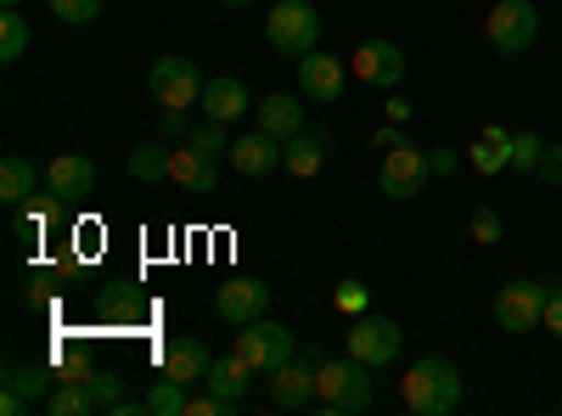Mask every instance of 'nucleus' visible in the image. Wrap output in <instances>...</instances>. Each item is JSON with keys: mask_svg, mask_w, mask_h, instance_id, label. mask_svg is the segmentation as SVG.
Here are the masks:
<instances>
[{"mask_svg": "<svg viewBox=\"0 0 562 416\" xmlns=\"http://www.w3.org/2000/svg\"><path fill=\"white\" fill-rule=\"evenodd\" d=\"M371 405V366L344 355V360H321L315 366V411L326 416H360Z\"/></svg>", "mask_w": 562, "mask_h": 416, "instance_id": "2", "label": "nucleus"}, {"mask_svg": "<svg viewBox=\"0 0 562 416\" xmlns=\"http://www.w3.org/2000/svg\"><path fill=\"white\" fill-rule=\"evenodd\" d=\"M23 411H34L18 389H0V416H23Z\"/></svg>", "mask_w": 562, "mask_h": 416, "instance_id": "40", "label": "nucleus"}, {"mask_svg": "<svg viewBox=\"0 0 562 416\" xmlns=\"http://www.w3.org/2000/svg\"><path fill=\"white\" fill-rule=\"evenodd\" d=\"M501 231H506V225H501L495 209H473V237H479V243H501Z\"/></svg>", "mask_w": 562, "mask_h": 416, "instance_id": "34", "label": "nucleus"}, {"mask_svg": "<svg viewBox=\"0 0 562 416\" xmlns=\"http://www.w3.org/2000/svg\"><path fill=\"white\" fill-rule=\"evenodd\" d=\"M169 180L186 198H214V187H220V153H203L192 142H180L175 164H169Z\"/></svg>", "mask_w": 562, "mask_h": 416, "instance_id": "12", "label": "nucleus"}, {"mask_svg": "<svg viewBox=\"0 0 562 416\" xmlns=\"http://www.w3.org/2000/svg\"><path fill=\"white\" fill-rule=\"evenodd\" d=\"M63 23H97L102 18V0H45Z\"/></svg>", "mask_w": 562, "mask_h": 416, "instance_id": "31", "label": "nucleus"}, {"mask_svg": "<svg viewBox=\"0 0 562 416\" xmlns=\"http://www.w3.org/2000/svg\"><path fill=\"white\" fill-rule=\"evenodd\" d=\"M186 142H192V147H203V153H231V142H225V124H220V119H209L203 130H192Z\"/></svg>", "mask_w": 562, "mask_h": 416, "instance_id": "33", "label": "nucleus"}, {"mask_svg": "<svg viewBox=\"0 0 562 416\" xmlns=\"http://www.w3.org/2000/svg\"><path fill=\"white\" fill-rule=\"evenodd\" d=\"M400 405L411 416H450L461 405V372H456L445 355L416 360L411 372L400 378Z\"/></svg>", "mask_w": 562, "mask_h": 416, "instance_id": "1", "label": "nucleus"}, {"mask_svg": "<svg viewBox=\"0 0 562 416\" xmlns=\"http://www.w3.org/2000/svg\"><path fill=\"white\" fill-rule=\"evenodd\" d=\"M270 405L276 411H304L315 405V360H288V366H276L270 372Z\"/></svg>", "mask_w": 562, "mask_h": 416, "instance_id": "14", "label": "nucleus"}, {"mask_svg": "<svg viewBox=\"0 0 562 416\" xmlns=\"http://www.w3.org/2000/svg\"><path fill=\"white\" fill-rule=\"evenodd\" d=\"M254 378H259V372H254V366H248L237 349H231V355H214V366H209V389L225 394V400H243Z\"/></svg>", "mask_w": 562, "mask_h": 416, "instance_id": "22", "label": "nucleus"}, {"mask_svg": "<svg viewBox=\"0 0 562 416\" xmlns=\"http://www.w3.org/2000/svg\"><path fill=\"white\" fill-rule=\"evenodd\" d=\"M34 187H40V175H34L29 158H7V164H0V198H7L12 209H23L34 198Z\"/></svg>", "mask_w": 562, "mask_h": 416, "instance_id": "24", "label": "nucleus"}, {"mask_svg": "<svg viewBox=\"0 0 562 416\" xmlns=\"http://www.w3.org/2000/svg\"><path fill=\"white\" fill-rule=\"evenodd\" d=\"M265 40H270V52L299 63L321 45V12L310 7V0H281V7L265 18Z\"/></svg>", "mask_w": 562, "mask_h": 416, "instance_id": "3", "label": "nucleus"}, {"mask_svg": "<svg viewBox=\"0 0 562 416\" xmlns=\"http://www.w3.org/2000/svg\"><path fill=\"white\" fill-rule=\"evenodd\" d=\"M45 187H52L63 203H79V198L97 192V164L79 158V153H63V158L45 164Z\"/></svg>", "mask_w": 562, "mask_h": 416, "instance_id": "15", "label": "nucleus"}, {"mask_svg": "<svg viewBox=\"0 0 562 416\" xmlns=\"http://www.w3.org/2000/svg\"><path fill=\"white\" fill-rule=\"evenodd\" d=\"M203 74H198V63H186V57H158L153 63V74H147V90H153V102L158 108H192V102H203Z\"/></svg>", "mask_w": 562, "mask_h": 416, "instance_id": "7", "label": "nucleus"}, {"mask_svg": "<svg viewBox=\"0 0 562 416\" xmlns=\"http://www.w3.org/2000/svg\"><path fill=\"white\" fill-rule=\"evenodd\" d=\"M186 405H192V400H186V383H175V378H158L153 394H147L153 416H186Z\"/></svg>", "mask_w": 562, "mask_h": 416, "instance_id": "28", "label": "nucleus"}, {"mask_svg": "<svg viewBox=\"0 0 562 416\" xmlns=\"http://www.w3.org/2000/svg\"><path fill=\"white\" fill-rule=\"evenodd\" d=\"M231 411H243V400H225V394H214V389L186 405V416H231Z\"/></svg>", "mask_w": 562, "mask_h": 416, "instance_id": "32", "label": "nucleus"}, {"mask_svg": "<svg viewBox=\"0 0 562 416\" xmlns=\"http://www.w3.org/2000/svg\"><path fill=\"white\" fill-rule=\"evenodd\" d=\"M299 90H304V102H321V108L344 102V63L315 45L310 57H299Z\"/></svg>", "mask_w": 562, "mask_h": 416, "instance_id": "13", "label": "nucleus"}, {"mask_svg": "<svg viewBox=\"0 0 562 416\" xmlns=\"http://www.w3.org/2000/svg\"><path fill=\"white\" fill-rule=\"evenodd\" d=\"M540 327L551 338H562V282H551V293H546V321H540Z\"/></svg>", "mask_w": 562, "mask_h": 416, "instance_id": "36", "label": "nucleus"}, {"mask_svg": "<svg viewBox=\"0 0 562 416\" xmlns=\"http://www.w3.org/2000/svg\"><path fill=\"white\" fill-rule=\"evenodd\" d=\"M467 164H473L479 175H506V169H512V130L484 124V130H479V142L467 147Z\"/></svg>", "mask_w": 562, "mask_h": 416, "instance_id": "19", "label": "nucleus"}, {"mask_svg": "<svg viewBox=\"0 0 562 416\" xmlns=\"http://www.w3.org/2000/svg\"><path fill=\"white\" fill-rule=\"evenodd\" d=\"M428 153H422L416 142H394V153H383V169H378V187H383V198H394V203H411L422 187H428Z\"/></svg>", "mask_w": 562, "mask_h": 416, "instance_id": "6", "label": "nucleus"}, {"mask_svg": "<svg viewBox=\"0 0 562 416\" xmlns=\"http://www.w3.org/2000/svg\"><path fill=\"white\" fill-rule=\"evenodd\" d=\"M546 293H551V282H506L495 293V327L501 333H535L546 321Z\"/></svg>", "mask_w": 562, "mask_h": 416, "instance_id": "8", "label": "nucleus"}, {"mask_svg": "<svg viewBox=\"0 0 562 416\" xmlns=\"http://www.w3.org/2000/svg\"><path fill=\"white\" fill-rule=\"evenodd\" d=\"M57 203H63L57 192H52V198H45V203H34V198H29V203L18 209V231H23V237H34V243H40V231H45V225H52V214H57Z\"/></svg>", "mask_w": 562, "mask_h": 416, "instance_id": "30", "label": "nucleus"}, {"mask_svg": "<svg viewBox=\"0 0 562 416\" xmlns=\"http://www.w3.org/2000/svg\"><path fill=\"white\" fill-rule=\"evenodd\" d=\"M45 411L52 416H90L97 411V394H90V383H57L52 400H45Z\"/></svg>", "mask_w": 562, "mask_h": 416, "instance_id": "26", "label": "nucleus"}, {"mask_svg": "<svg viewBox=\"0 0 562 416\" xmlns=\"http://www.w3.org/2000/svg\"><path fill=\"white\" fill-rule=\"evenodd\" d=\"M270 310V288L259 282V276H231V282L214 293V315L225 321V327H248V321H259Z\"/></svg>", "mask_w": 562, "mask_h": 416, "instance_id": "10", "label": "nucleus"}, {"mask_svg": "<svg viewBox=\"0 0 562 416\" xmlns=\"http://www.w3.org/2000/svg\"><path fill=\"white\" fill-rule=\"evenodd\" d=\"M220 7H254V0H220Z\"/></svg>", "mask_w": 562, "mask_h": 416, "instance_id": "42", "label": "nucleus"}, {"mask_svg": "<svg viewBox=\"0 0 562 416\" xmlns=\"http://www.w3.org/2000/svg\"><path fill=\"white\" fill-rule=\"evenodd\" d=\"M484 40H490L495 57H524L540 40V12L529 0H495L490 18H484Z\"/></svg>", "mask_w": 562, "mask_h": 416, "instance_id": "4", "label": "nucleus"}, {"mask_svg": "<svg viewBox=\"0 0 562 416\" xmlns=\"http://www.w3.org/2000/svg\"><path fill=\"white\" fill-rule=\"evenodd\" d=\"M400 349H405V333L394 327V321L355 315V327H349V355H355V360H366L371 372H378V366H394Z\"/></svg>", "mask_w": 562, "mask_h": 416, "instance_id": "9", "label": "nucleus"}, {"mask_svg": "<svg viewBox=\"0 0 562 416\" xmlns=\"http://www.w3.org/2000/svg\"><path fill=\"white\" fill-rule=\"evenodd\" d=\"M349 68H355V79H360V85L389 90V97H394L400 79H405V52H400L394 40H366L360 52H355V63H349Z\"/></svg>", "mask_w": 562, "mask_h": 416, "instance_id": "11", "label": "nucleus"}, {"mask_svg": "<svg viewBox=\"0 0 562 416\" xmlns=\"http://www.w3.org/2000/svg\"><path fill=\"white\" fill-rule=\"evenodd\" d=\"M158 135H164V142H186V135H192V130H186V113L180 108H164L158 113Z\"/></svg>", "mask_w": 562, "mask_h": 416, "instance_id": "35", "label": "nucleus"}, {"mask_svg": "<svg viewBox=\"0 0 562 416\" xmlns=\"http://www.w3.org/2000/svg\"><path fill=\"white\" fill-rule=\"evenodd\" d=\"M248 108H254V102H248V85H243V79L220 74V79H209V85H203V113H209V119H220V124H237Z\"/></svg>", "mask_w": 562, "mask_h": 416, "instance_id": "18", "label": "nucleus"}, {"mask_svg": "<svg viewBox=\"0 0 562 416\" xmlns=\"http://www.w3.org/2000/svg\"><path fill=\"white\" fill-rule=\"evenodd\" d=\"M428 169H434V175H456V169H461V153H456V147H434V153H428Z\"/></svg>", "mask_w": 562, "mask_h": 416, "instance_id": "39", "label": "nucleus"}, {"mask_svg": "<svg viewBox=\"0 0 562 416\" xmlns=\"http://www.w3.org/2000/svg\"><path fill=\"white\" fill-rule=\"evenodd\" d=\"M23 52H29V18L18 7H7L0 12V63H18Z\"/></svg>", "mask_w": 562, "mask_h": 416, "instance_id": "27", "label": "nucleus"}, {"mask_svg": "<svg viewBox=\"0 0 562 416\" xmlns=\"http://www.w3.org/2000/svg\"><path fill=\"white\" fill-rule=\"evenodd\" d=\"M209 366H214V355H209V344L203 338H175L169 349H164V378H175V383H209Z\"/></svg>", "mask_w": 562, "mask_h": 416, "instance_id": "16", "label": "nucleus"}, {"mask_svg": "<svg viewBox=\"0 0 562 416\" xmlns=\"http://www.w3.org/2000/svg\"><path fill=\"white\" fill-rule=\"evenodd\" d=\"M540 158H546V142H540L535 130H518V135H512V169H518V175H535Z\"/></svg>", "mask_w": 562, "mask_h": 416, "instance_id": "29", "label": "nucleus"}, {"mask_svg": "<svg viewBox=\"0 0 562 416\" xmlns=\"http://www.w3.org/2000/svg\"><path fill=\"white\" fill-rule=\"evenodd\" d=\"M237 355L254 366L259 378H270L276 366H288V360H293V333L281 327V321L259 315V321H248V327H237Z\"/></svg>", "mask_w": 562, "mask_h": 416, "instance_id": "5", "label": "nucleus"}, {"mask_svg": "<svg viewBox=\"0 0 562 416\" xmlns=\"http://www.w3.org/2000/svg\"><path fill=\"white\" fill-rule=\"evenodd\" d=\"M321 164H326V142H321L315 130H299V135L281 142V169H288V175L310 180V175H321Z\"/></svg>", "mask_w": 562, "mask_h": 416, "instance_id": "20", "label": "nucleus"}, {"mask_svg": "<svg viewBox=\"0 0 562 416\" xmlns=\"http://www.w3.org/2000/svg\"><path fill=\"white\" fill-rule=\"evenodd\" d=\"M169 164H175V147H164V142H147V147L130 153V175L135 180H169Z\"/></svg>", "mask_w": 562, "mask_h": 416, "instance_id": "25", "label": "nucleus"}, {"mask_svg": "<svg viewBox=\"0 0 562 416\" xmlns=\"http://www.w3.org/2000/svg\"><path fill=\"white\" fill-rule=\"evenodd\" d=\"M0 7H18V0H0Z\"/></svg>", "mask_w": 562, "mask_h": 416, "instance_id": "43", "label": "nucleus"}, {"mask_svg": "<svg viewBox=\"0 0 562 416\" xmlns=\"http://www.w3.org/2000/svg\"><path fill=\"white\" fill-rule=\"evenodd\" d=\"M338 310H344V315H366V288H360V282H344V288H338Z\"/></svg>", "mask_w": 562, "mask_h": 416, "instance_id": "37", "label": "nucleus"}, {"mask_svg": "<svg viewBox=\"0 0 562 416\" xmlns=\"http://www.w3.org/2000/svg\"><path fill=\"white\" fill-rule=\"evenodd\" d=\"M546 187H562V147H546V158H540V169H535Z\"/></svg>", "mask_w": 562, "mask_h": 416, "instance_id": "38", "label": "nucleus"}, {"mask_svg": "<svg viewBox=\"0 0 562 416\" xmlns=\"http://www.w3.org/2000/svg\"><path fill=\"white\" fill-rule=\"evenodd\" d=\"M259 130H270L276 142H288V135H299V130H304V102H299V97H288V90H276V97H265V102H259Z\"/></svg>", "mask_w": 562, "mask_h": 416, "instance_id": "21", "label": "nucleus"}, {"mask_svg": "<svg viewBox=\"0 0 562 416\" xmlns=\"http://www.w3.org/2000/svg\"><path fill=\"white\" fill-rule=\"evenodd\" d=\"M231 169L237 175H248V180H265V175H276L281 169V142L270 130H254V135H243L237 147H231Z\"/></svg>", "mask_w": 562, "mask_h": 416, "instance_id": "17", "label": "nucleus"}, {"mask_svg": "<svg viewBox=\"0 0 562 416\" xmlns=\"http://www.w3.org/2000/svg\"><path fill=\"white\" fill-rule=\"evenodd\" d=\"M7 389H18L29 405H45L52 389H57V378H52V366H7Z\"/></svg>", "mask_w": 562, "mask_h": 416, "instance_id": "23", "label": "nucleus"}, {"mask_svg": "<svg viewBox=\"0 0 562 416\" xmlns=\"http://www.w3.org/2000/svg\"><path fill=\"white\" fill-rule=\"evenodd\" d=\"M389 119H394V124H405V119H411V102H400V97H394V102H389Z\"/></svg>", "mask_w": 562, "mask_h": 416, "instance_id": "41", "label": "nucleus"}]
</instances>
